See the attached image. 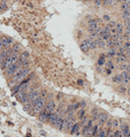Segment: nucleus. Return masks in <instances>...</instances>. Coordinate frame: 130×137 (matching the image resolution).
I'll return each mask as SVG.
<instances>
[{"label": "nucleus", "instance_id": "f257e3e1", "mask_svg": "<svg viewBox=\"0 0 130 137\" xmlns=\"http://www.w3.org/2000/svg\"><path fill=\"white\" fill-rule=\"evenodd\" d=\"M45 101H46V98L45 97H42V96H39L37 97L36 99H34L31 103L34 105V110H32V115H38L40 113V111L44 108L45 106Z\"/></svg>", "mask_w": 130, "mask_h": 137}, {"label": "nucleus", "instance_id": "f03ea898", "mask_svg": "<svg viewBox=\"0 0 130 137\" xmlns=\"http://www.w3.org/2000/svg\"><path fill=\"white\" fill-rule=\"evenodd\" d=\"M17 59H19V54L11 53L7 58H6V60H5V62H4V63H2V65L0 66V68H1V69H4V70H5V69H7L11 65H13L14 62H16V61H17Z\"/></svg>", "mask_w": 130, "mask_h": 137}, {"label": "nucleus", "instance_id": "7ed1b4c3", "mask_svg": "<svg viewBox=\"0 0 130 137\" xmlns=\"http://www.w3.org/2000/svg\"><path fill=\"white\" fill-rule=\"evenodd\" d=\"M20 68H23V67H22V65H21V61L17 59L16 62H14L13 65H11L7 69H5V72H6V76L7 77L13 76V74H14V73H15L17 69H20Z\"/></svg>", "mask_w": 130, "mask_h": 137}, {"label": "nucleus", "instance_id": "20e7f679", "mask_svg": "<svg viewBox=\"0 0 130 137\" xmlns=\"http://www.w3.org/2000/svg\"><path fill=\"white\" fill-rule=\"evenodd\" d=\"M81 128H83L82 125H81V122H75L70 130H69V134H71V135H81Z\"/></svg>", "mask_w": 130, "mask_h": 137}, {"label": "nucleus", "instance_id": "39448f33", "mask_svg": "<svg viewBox=\"0 0 130 137\" xmlns=\"http://www.w3.org/2000/svg\"><path fill=\"white\" fill-rule=\"evenodd\" d=\"M1 42L4 44V47H11L13 45V39L7 36H1Z\"/></svg>", "mask_w": 130, "mask_h": 137}, {"label": "nucleus", "instance_id": "423d86ee", "mask_svg": "<svg viewBox=\"0 0 130 137\" xmlns=\"http://www.w3.org/2000/svg\"><path fill=\"white\" fill-rule=\"evenodd\" d=\"M63 120H65V119L59 115V116L57 118V120L53 122V125H52V126H53L55 129H59V130H60V129H61V127H62V123H63Z\"/></svg>", "mask_w": 130, "mask_h": 137}, {"label": "nucleus", "instance_id": "0eeeda50", "mask_svg": "<svg viewBox=\"0 0 130 137\" xmlns=\"http://www.w3.org/2000/svg\"><path fill=\"white\" fill-rule=\"evenodd\" d=\"M95 39H96V43H97V45H98L99 49H105V47H106V40L104 38H101L100 36H98V37Z\"/></svg>", "mask_w": 130, "mask_h": 137}, {"label": "nucleus", "instance_id": "6e6552de", "mask_svg": "<svg viewBox=\"0 0 130 137\" xmlns=\"http://www.w3.org/2000/svg\"><path fill=\"white\" fill-rule=\"evenodd\" d=\"M20 50H21V46H20V44H17V43H14V44L11 46V53L20 54Z\"/></svg>", "mask_w": 130, "mask_h": 137}, {"label": "nucleus", "instance_id": "1a4fd4ad", "mask_svg": "<svg viewBox=\"0 0 130 137\" xmlns=\"http://www.w3.org/2000/svg\"><path fill=\"white\" fill-rule=\"evenodd\" d=\"M80 47H81V50H82V52H84V53H86V52H89V51H90V46H89L88 42H86V39H84L83 42L81 43Z\"/></svg>", "mask_w": 130, "mask_h": 137}, {"label": "nucleus", "instance_id": "9d476101", "mask_svg": "<svg viewBox=\"0 0 130 137\" xmlns=\"http://www.w3.org/2000/svg\"><path fill=\"white\" fill-rule=\"evenodd\" d=\"M76 116H77V119H78V120L84 119L85 116H86V111H85V108H80V110L77 111Z\"/></svg>", "mask_w": 130, "mask_h": 137}, {"label": "nucleus", "instance_id": "9b49d317", "mask_svg": "<svg viewBox=\"0 0 130 137\" xmlns=\"http://www.w3.org/2000/svg\"><path fill=\"white\" fill-rule=\"evenodd\" d=\"M45 107H46V108H48V110H51L52 112H54V110L57 108V103H55L54 100H52V99H51V100H48V103L46 104Z\"/></svg>", "mask_w": 130, "mask_h": 137}, {"label": "nucleus", "instance_id": "f8f14e48", "mask_svg": "<svg viewBox=\"0 0 130 137\" xmlns=\"http://www.w3.org/2000/svg\"><path fill=\"white\" fill-rule=\"evenodd\" d=\"M112 81H113L114 83H116V84H121L123 82V77H122L121 74H118V75H115V76L112 77Z\"/></svg>", "mask_w": 130, "mask_h": 137}, {"label": "nucleus", "instance_id": "ddd939ff", "mask_svg": "<svg viewBox=\"0 0 130 137\" xmlns=\"http://www.w3.org/2000/svg\"><path fill=\"white\" fill-rule=\"evenodd\" d=\"M19 59H20V60H22V61H30L29 53H28V52H22V53L20 54Z\"/></svg>", "mask_w": 130, "mask_h": 137}, {"label": "nucleus", "instance_id": "4468645a", "mask_svg": "<svg viewBox=\"0 0 130 137\" xmlns=\"http://www.w3.org/2000/svg\"><path fill=\"white\" fill-rule=\"evenodd\" d=\"M121 130H122V133H123V136L130 135V127L128 125H124V126L121 127Z\"/></svg>", "mask_w": 130, "mask_h": 137}, {"label": "nucleus", "instance_id": "2eb2a0df", "mask_svg": "<svg viewBox=\"0 0 130 137\" xmlns=\"http://www.w3.org/2000/svg\"><path fill=\"white\" fill-rule=\"evenodd\" d=\"M123 30H124V28H123V25L121 23H116V24H115V31H116L118 34H122Z\"/></svg>", "mask_w": 130, "mask_h": 137}, {"label": "nucleus", "instance_id": "dca6fc26", "mask_svg": "<svg viewBox=\"0 0 130 137\" xmlns=\"http://www.w3.org/2000/svg\"><path fill=\"white\" fill-rule=\"evenodd\" d=\"M116 54H118V52L115 51V49H109L108 53L106 54V57L107 58H114V57H116Z\"/></svg>", "mask_w": 130, "mask_h": 137}, {"label": "nucleus", "instance_id": "f3484780", "mask_svg": "<svg viewBox=\"0 0 130 137\" xmlns=\"http://www.w3.org/2000/svg\"><path fill=\"white\" fill-rule=\"evenodd\" d=\"M115 2H116L115 0H103L104 6H112V5H114Z\"/></svg>", "mask_w": 130, "mask_h": 137}, {"label": "nucleus", "instance_id": "a211bd4d", "mask_svg": "<svg viewBox=\"0 0 130 137\" xmlns=\"http://www.w3.org/2000/svg\"><path fill=\"white\" fill-rule=\"evenodd\" d=\"M105 57L106 55H101V57L99 58V60H98V66H105V63H106V61H105Z\"/></svg>", "mask_w": 130, "mask_h": 137}, {"label": "nucleus", "instance_id": "6ab92c4d", "mask_svg": "<svg viewBox=\"0 0 130 137\" xmlns=\"http://www.w3.org/2000/svg\"><path fill=\"white\" fill-rule=\"evenodd\" d=\"M105 66H106V68L107 69H111V70L114 68V65H113V62H112V61H106Z\"/></svg>", "mask_w": 130, "mask_h": 137}, {"label": "nucleus", "instance_id": "aec40b11", "mask_svg": "<svg viewBox=\"0 0 130 137\" xmlns=\"http://www.w3.org/2000/svg\"><path fill=\"white\" fill-rule=\"evenodd\" d=\"M113 136H123V133L122 130H115V131H113Z\"/></svg>", "mask_w": 130, "mask_h": 137}, {"label": "nucleus", "instance_id": "412c9836", "mask_svg": "<svg viewBox=\"0 0 130 137\" xmlns=\"http://www.w3.org/2000/svg\"><path fill=\"white\" fill-rule=\"evenodd\" d=\"M121 69H122V70H129L130 65H128V63H122V65H121Z\"/></svg>", "mask_w": 130, "mask_h": 137}, {"label": "nucleus", "instance_id": "4be33fe9", "mask_svg": "<svg viewBox=\"0 0 130 137\" xmlns=\"http://www.w3.org/2000/svg\"><path fill=\"white\" fill-rule=\"evenodd\" d=\"M80 105H81V108H84L85 105H86V103H85L84 100H81V101H80Z\"/></svg>", "mask_w": 130, "mask_h": 137}, {"label": "nucleus", "instance_id": "5701e85b", "mask_svg": "<svg viewBox=\"0 0 130 137\" xmlns=\"http://www.w3.org/2000/svg\"><path fill=\"white\" fill-rule=\"evenodd\" d=\"M126 90L127 89L124 88V87H120V89H119V91L121 92V93H126Z\"/></svg>", "mask_w": 130, "mask_h": 137}, {"label": "nucleus", "instance_id": "b1692460", "mask_svg": "<svg viewBox=\"0 0 130 137\" xmlns=\"http://www.w3.org/2000/svg\"><path fill=\"white\" fill-rule=\"evenodd\" d=\"M62 97H63V93H61V92H59L57 95V99H61Z\"/></svg>", "mask_w": 130, "mask_h": 137}, {"label": "nucleus", "instance_id": "393cba45", "mask_svg": "<svg viewBox=\"0 0 130 137\" xmlns=\"http://www.w3.org/2000/svg\"><path fill=\"white\" fill-rule=\"evenodd\" d=\"M104 20H105V21H109L111 19H109V16H108V15H105V16H104Z\"/></svg>", "mask_w": 130, "mask_h": 137}, {"label": "nucleus", "instance_id": "a878e982", "mask_svg": "<svg viewBox=\"0 0 130 137\" xmlns=\"http://www.w3.org/2000/svg\"><path fill=\"white\" fill-rule=\"evenodd\" d=\"M77 84H80V85H82V84H83V81H82V80H78V81H77Z\"/></svg>", "mask_w": 130, "mask_h": 137}, {"label": "nucleus", "instance_id": "bb28decb", "mask_svg": "<svg viewBox=\"0 0 130 137\" xmlns=\"http://www.w3.org/2000/svg\"><path fill=\"white\" fill-rule=\"evenodd\" d=\"M115 1H116V2H123L124 0H115Z\"/></svg>", "mask_w": 130, "mask_h": 137}, {"label": "nucleus", "instance_id": "cd10ccee", "mask_svg": "<svg viewBox=\"0 0 130 137\" xmlns=\"http://www.w3.org/2000/svg\"><path fill=\"white\" fill-rule=\"evenodd\" d=\"M127 93H128V95H129V96H130V88H129V89H128V91H127Z\"/></svg>", "mask_w": 130, "mask_h": 137}]
</instances>
